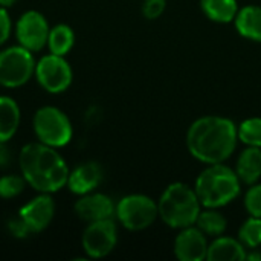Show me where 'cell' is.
<instances>
[{"mask_svg": "<svg viewBox=\"0 0 261 261\" xmlns=\"http://www.w3.org/2000/svg\"><path fill=\"white\" fill-rule=\"evenodd\" d=\"M237 142V125L226 116L206 115L197 118L187 132L190 154L205 165L226 162L234 154Z\"/></svg>", "mask_w": 261, "mask_h": 261, "instance_id": "obj_1", "label": "cell"}, {"mask_svg": "<svg viewBox=\"0 0 261 261\" xmlns=\"http://www.w3.org/2000/svg\"><path fill=\"white\" fill-rule=\"evenodd\" d=\"M20 173L28 187L37 193L54 194L67 184L70 168L58 148L41 142H29L18 153Z\"/></svg>", "mask_w": 261, "mask_h": 261, "instance_id": "obj_2", "label": "cell"}, {"mask_svg": "<svg viewBox=\"0 0 261 261\" xmlns=\"http://www.w3.org/2000/svg\"><path fill=\"white\" fill-rule=\"evenodd\" d=\"M202 208H223L242 193V182L234 168L225 162L206 165L194 182Z\"/></svg>", "mask_w": 261, "mask_h": 261, "instance_id": "obj_3", "label": "cell"}, {"mask_svg": "<svg viewBox=\"0 0 261 261\" xmlns=\"http://www.w3.org/2000/svg\"><path fill=\"white\" fill-rule=\"evenodd\" d=\"M159 219L171 229H182L196 225L202 211L194 187L185 182L170 184L158 200Z\"/></svg>", "mask_w": 261, "mask_h": 261, "instance_id": "obj_4", "label": "cell"}, {"mask_svg": "<svg viewBox=\"0 0 261 261\" xmlns=\"http://www.w3.org/2000/svg\"><path fill=\"white\" fill-rule=\"evenodd\" d=\"M32 128L38 142L54 148L66 147L73 136L69 116L55 106L40 107L32 118Z\"/></svg>", "mask_w": 261, "mask_h": 261, "instance_id": "obj_5", "label": "cell"}, {"mask_svg": "<svg viewBox=\"0 0 261 261\" xmlns=\"http://www.w3.org/2000/svg\"><path fill=\"white\" fill-rule=\"evenodd\" d=\"M158 217V202L145 194H127L118 200L115 208L116 222L133 232L148 229Z\"/></svg>", "mask_w": 261, "mask_h": 261, "instance_id": "obj_6", "label": "cell"}, {"mask_svg": "<svg viewBox=\"0 0 261 261\" xmlns=\"http://www.w3.org/2000/svg\"><path fill=\"white\" fill-rule=\"evenodd\" d=\"M35 58L31 50L20 44L0 50V86L17 89L24 86L35 73Z\"/></svg>", "mask_w": 261, "mask_h": 261, "instance_id": "obj_7", "label": "cell"}, {"mask_svg": "<svg viewBox=\"0 0 261 261\" xmlns=\"http://www.w3.org/2000/svg\"><path fill=\"white\" fill-rule=\"evenodd\" d=\"M34 76L43 90L58 95L70 87L73 81V70L64 57L49 52L37 60Z\"/></svg>", "mask_w": 261, "mask_h": 261, "instance_id": "obj_8", "label": "cell"}, {"mask_svg": "<svg viewBox=\"0 0 261 261\" xmlns=\"http://www.w3.org/2000/svg\"><path fill=\"white\" fill-rule=\"evenodd\" d=\"M118 245V225L115 219L87 223L81 236L83 251L89 258H104Z\"/></svg>", "mask_w": 261, "mask_h": 261, "instance_id": "obj_9", "label": "cell"}, {"mask_svg": "<svg viewBox=\"0 0 261 261\" xmlns=\"http://www.w3.org/2000/svg\"><path fill=\"white\" fill-rule=\"evenodd\" d=\"M49 31L50 26L47 18L35 9L23 12L15 21L14 28L17 44L26 47L32 54L40 52L46 47Z\"/></svg>", "mask_w": 261, "mask_h": 261, "instance_id": "obj_10", "label": "cell"}, {"mask_svg": "<svg viewBox=\"0 0 261 261\" xmlns=\"http://www.w3.org/2000/svg\"><path fill=\"white\" fill-rule=\"evenodd\" d=\"M18 217L23 219V222L29 226L32 234L43 232L55 216V200L52 194L47 193H38V196L28 200L20 210Z\"/></svg>", "mask_w": 261, "mask_h": 261, "instance_id": "obj_11", "label": "cell"}, {"mask_svg": "<svg viewBox=\"0 0 261 261\" xmlns=\"http://www.w3.org/2000/svg\"><path fill=\"white\" fill-rule=\"evenodd\" d=\"M208 237L196 226H187L179 229L174 239L173 251L180 261H203L208 255Z\"/></svg>", "mask_w": 261, "mask_h": 261, "instance_id": "obj_12", "label": "cell"}, {"mask_svg": "<svg viewBox=\"0 0 261 261\" xmlns=\"http://www.w3.org/2000/svg\"><path fill=\"white\" fill-rule=\"evenodd\" d=\"M115 208L116 203L104 193H87L83 196H78V200L73 205V211L76 217L86 223L113 219L115 217Z\"/></svg>", "mask_w": 261, "mask_h": 261, "instance_id": "obj_13", "label": "cell"}, {"mask_svg": "<svg viewBox=\"0 0 261 261\" xmlns=\"http://www.w3.org/2000/svg\"><path fill=\"white\" fill-rule=\"evenodd\" d=\"M102 177H104V171L98 162L95 161L83 162L70 170L66 188H69V191L73 193L75 196H83L95 191L101 185Z\"/></svg>", "mask_w": 261, "mask_h": 261, "instance_id": "obj_14", "label": "cell"}, {"mask_svg": "<svg viewBox=\"0 0 261 261\" xmlns=\"http://www.w3.org/2000/svg\"><path fill=\"white\" fill-rule=\"evenodd\" d=\"M242 185H254L261 179V148L246 147L237 156L234 167Z\"/></svg>", "mask_w": 261, "mask_h": 261, "instance_id": "obj_15", "label": "cell"}, {"mask_svg": "<svg viewBox=\"0 0 261 261\" xmlns=\"http://www.w3.org/2000/svg\"><path fill=\"white\" fill-rule=\"evenodd\" d=\"M248 249L239 239L219 236L208 246V261H245Z\"/></svg>", "mask_w": 261, "mask_h": 261, "instance_id": "obj_16", "label": "cell"}, {"mask_svg": "<svg viewBox=\"0 0 261 261\" xmlns=\"http://www.w3.org/2000/svg\"><path fill=\"white\" fill-rule=\"evenodd\" d=\"M234 26L243 38L261 43V6L248 5L240 8L234 18Z\"/></svg>", "mask_w": 261, "mask_h": 261, "instance_id": "obj_17", "label": "cell"}, {"mask_svg": "<svg viewBox=\"0 0 261 261\" xmlns=\"http://www.w3.org/2000/svg\"><path fill=\"white\" fill-rule=\"evenodd\" d=\"M21 112L17 101L8 95H0V142H9L20 127Z\"/></svg>", "mask_w": 261, "mask_h": 261, "instance_id": "obj_18", "label": "cell"}, {"mask_svg": "<svg viewBox=\"0 0 261 261\" xmlns=\"http://www.w3.org/2000/svg\"><path fill=\"white\" fill-rule=\"evenodd\" d=\"M200 9L214 23H234L240 6L237 0H200Z\"/></svg>", "mask_w": 261, "mask_h": 261, "instance_id": "obj_19", "label": "cell"}, {"mask_svg": "<svg viewBox=\"0 0 261 261\" xmlns=\"http://www.w3.org/2000/svg\"><path fill=\"white\" fill-rule=\"evenodd\" d=\"M75 44V32L73 29L66 24V23H58L50 28L49 37H47V44L46 47L49 49L50 54L66 57L70 49Z\"/></svg>", "mask_w": 261, "mask_h": 261, "instance_id": "obj_20", "label": "cell"}, {"mask_svg": "<svg viewBox=\"0 0 261 261\" xmlns=\"http://www.w3.org/2000/svg\"><path fill=\"white\" fill-rule=\"evenodd\" d=\"M196 226L206 237H219L225 234L228 228V219L220 213L219 208H203L199 213Z\"/></svg>", "mask_w": 261, "mask_h": 261, "instance_id": "obj_21", "label": "cell"}, {"mask_svg": "<svg viewBox=\"0 0 261 261\" xmlns=\"http://www.w3.org/2000/svg\"><path fill=\"white\" fill-rule=\"evenodd\" d=\"M237 136L242 144L246 147H258L261 148V118L252 116L243 119L237 125Z\"/></svg>", "mask_w": 261, "mask_h": 261, "instance_id": "obj_22", "label": "cell"}, {"mask_svg": "<svg viewBox=\"0 0 261 261\" xmlns=\"http://www.w3.org/2000/svg\"><path fill=\"white\" fill-rule=\"evenodd\" d=\"M237 239L246 249H257L261 246V219L249 216L240 226Z\"/></svg>", "mask_w": 261, "mask_h": 261, "instance_id": "obj_23", "label": "cell"}, {"mask_svg": "<svg viewBox=\"0 0 261 261\" xmlns=\"http://www.w3.org/2000/svg\"><path fill=\"white\" fill-rule=\"evenodd\" d=\"M28 187L21 174H3L0 176V199L9 200L18 197Z\"/></svg>", "mask_w": 261, "mask_h": 261, "instance_id": "obj_24", "label": "cell"}, {"mask_svg": "<svg viewBox=\"0 0 261 261\" xmlns=\"http://www.w3.org/2000/svg\"><path fill=\"white\" fill-rule=\"evenodd\" d=\"M245 210L249 216L261 219V182L251 185L243 199Z\"/></svg>", "mask_w": 261, "mask_h": 261, "instance_id": "obj_25", "label": "cell"}, {"mask_svg": "<svg viewBox=\"0 0 261 261\" xmlns=\"http://www.w3.org/2000/svg\"><path fill=\"white\" fill-rule=\"evenodd\" d=\"M6 228H8V232L14 237V239H17V240H24V239H28L29 236H32V231L29 229V226L23 222V219L21 217H14V219H11V220H8V223H6Z\"/></svg>", "mask_w": 261, "mask_h": 261, "instance_id": "obj_26", "label": "cell"}, {"mask_svg": "<svg viewBox=\"0 0 261 261\" xmlns=\"http://www.w3.org/2000/svg\"><path fill=\"white\" fill-rule=\"evenodd\" d=\"M167 8V0H144L142 14L147 20L159 18Z\"/></svg>", "mask_w": 261, "mask_h": 261, "instance_id": "obj_27", "label": "cell"}, {"mask_svg": "<svg viewBox=\"0 0 261 261\" xmlns=\"http://www.w3.org/2000/svg\"><path fill=\"white\" fill-rule=\"evenodd\" d=\"M12 32V20L8 12V8L0 6V46H3Z\"/></svg>", "mask_w": 261, "mask_h": 261, "instance_id": "obj_28", "label": "cell"}, {"mask_svg": "<svg viewBox=\"0 0 261 261\" xmlns=\"http://www.w3.org/2000/svg\"><path fill=\"white\" fill-rule=\"evenodd\" d=\"M12 161V153L8 147V142H0V170L8 168Z\"/></svg>", "mask_w": 261, "mask_h": 261, "instance_id": "obj_29", "label": "cell"}, {"mask_svg": "<svg viewBox=\"0 0 261 261\" xmlns=\"http://www.w3.org/2000/svg\"><path fill=\"white\" fill-rule=\"evenodd\" d=\"M246 260L261 261V252H258L257 249H249V252L246 254Z\"/></svg>", "mask_w": 261, "mask_h": 261, "instance_id": "obj_30", "label": "cell"}, {"mask_svg": "<svg viewBox=\"0 0 261 261\" xmlns=\"http://www.w3.org/2000/svg\"><path fill=\"white\" fill-rule=\"evenodd\" d=\"M18 0H0V6H5V8H11L17 3Z\"/></svg>", "mask_w": 261, "mask_h": 261, "instance_id": "obj_31", "label": "cell"}]
</instances>
